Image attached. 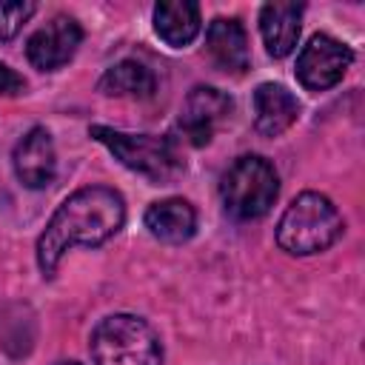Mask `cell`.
<instances>
[{
	"label": "cell",
	"mask_w": 365,
	"mask_h": 365,
	"mask_svg": "<svg viewBox=\"0 0 365 365\" xmlns=\"http://www.w3.org/2000/svg\"><path fill=\"white\" fill-rule=\"evenodd\" d=\"M125 222V200L120 191L108 185H86L68 194L60 208L51 214L46 231L37 240V265L46 277H51L74 245H103L111 240Z\"/></svg>",
	"instance_id": "6da1fadb"
},
{
	"label": "cell",
	"mask_w": 365,
	"mask_h": 365,
	"mask_svg": "<svg viewBox=\"0 0 365 365\" xmlns=\"http://www.w3.org/2000/svg\"><path fill=\"white\" fill-rule=\"evenodd\" d=\"M345 231V220L336 205L317 191H305L291 200L277 222V242L294 257H311L328 251Z\"/></svg>",
	"instance_id": "7a4b0ae2"
},
{
	"label": "cell",
	"mask_w": 365,
	"mask_h": 365,
	"mask_svg": "<svg viewBox=\"0 0 365 365\" xmlns=\"http://www.w3.org/2000/svg\"><path fill=\"white\" fill-rule=\"evenodd\" d=\"M88 351L94 365H163V342L137 314L103 317L88 336Z\"/></svg>",
	"instance_id": "3957f363"
},
{
	"label": "cell",
	"mask_w": 365,
	"mask_h": 365,
	"mask_svg": "<svg viewBox=\"0 0 365 365\" xmlns=\"http://www.w3.org/2000/svg\"><path fill=\"white\" fill-rule=\"evenodd\" d=\"M88 134L97 143H103L125 168L143 174L154 185H168L185 171V163L180 160V154L168 137L128 134V131H117L108 125H91Z\"/></svg>",
	"instance_id": "277c9868"
},
{
	"label": "cell",
	"mask_w": 365,
	"mask_h": 365,
	"mask_svg": "<svg viewBox=\"0 0 365 365\" xmlns=\"http://www.w3.org/2000/svg\"><path fill=\"white\" fill-rule=\"evenodd\" d=\"M277 194H279L277 168L259 154L237 157L220 180L222 205L234 220H259V217H265L271 211Z\"/></svg>",
	"instance_id": "5b68a950"
},
{
	"label": "cell",
	"mask_w": 365,
	"mask_h": 365,
	"mask_svg": "<svg viewBox=\"0 0 365 365\" xmlns=\"http://www.w3.org/2000/svg\"><path fill=\"white\" fill-rule=\"evenodd\" d=\"M354 63L351 46L331 34H314L297 57V80L308 91H325L336 86Z\"/></svg>",
	"instance_id": "8992f818"
},
{
	"label": "cell",
	"mask_w": 365,
	"mask_h": 365,
	"mask_svg": "<svg viewBox=\"0 0 365 365\" xmlns=\"http://www.w3.org/2000/svg\"><path fill=\"white\" fill-rule=\"evenodd\" d=\"M231 108H234V103L225 91H220L214 86H197L185 97L177 128L188 145H197V148L208 145L214 128L231 114Z\"/></svg>",
	"instance_id": "52a82bcc"
},
{
	"label": "cell",
	"mask_w": 365,
	"mask_h": 365,
	"mask_svg": "<svg viewBox=\"0 0 365 365\" xmlns=\"http://www.w3.org/2000/svg\"><path fill=\"white\" fill-rule=\"evenodd\" d=\"M83 43V29L74 17H54L51 23H46L43 29H37L29 43H26V57L34 68L40 71H57L60 66H66L77 46Z\"/></svg>",
	"instance_id": "ba28073f"
},
{
	"label": "cell",
	"mask_w": 365,
	"mask_h": 365,
	"mask_svg": "<svg viewBox=\"0 0 365 365\" xmlns=\"http://www.w3.org/2000/svg\"><path fill=\"white\" fill-rule=\"evenodd\" d=\"M14 174L26 188H46L54 180L57 171V157H54V143L51 134L40 125H34L17 145L11 157Z\"/></svg>",
	"instance_id": "9c48e42d"
},
{
	"label": "cell",
	"mask_w": 365,
	"mask_h": 365,
	"mask_svg": "<svg viewBox=\"0 0 365 365\" xmlns=\"http://www.w3.org/2000/svg\"><path fill=\"white\" fill-rule=\"evenodd\" d=\"M299 117L297 97L282 83H262L254 91V128L262 137H279Z\"/></svg>",
	"instance_id": "30bf717a"
},
{
	"label": "cell",
	"mask_w": 365,
	"mask_h": 365,
	"mask_svg": "<svg viewBox=\"0 0 365 365\" xmlns=\"http://www.w3.org/2000/svg\"><path fill=\"white\" fill-rule=\"evenodd\" d=\"M302 11V3H265L259 9V31L271 57H288L297 48Z\"/></svg>",
	"instance_id": "8fae6325"
},
{
	"label": "cell",
	"mask_w": 365,
	"mask_h": 365,
	"mask_svg": "<svg viewBox=\"0 0 365 365\" xmlns=\"http://www.w3.org/2000/svg\"><path fill=\"white\" fill-rule=\"evenodd\" d=\"M145 228L151 237H157L160 242H185L194 237L197 231V211L188 200L182 197H168V200H160V202H151L145 208V217H143Z\"/></svg>",
	"instance_id": "7c38bea8"
},
{
	"label": "cell",
	"mask_w": 365,
	"mask_h": 365,
	"mask_svg": "<svg viewBox=\"0 0 365 365\" xmlns=\"http://www.w3.org/2000/svg\"><path fill=\"white\" fill-rule=\"evenodd\" d=\"M208 51L214 63L231 74H242L251 63V48H248V34L237 17H217L208 26L205 34Z\"/></svg>",
	"instance_id": "4fadbf2b"
},
{
	"label": "cell",
	"mask_w": 365,
	"mask_h": 365,
	"mask_svg": "<svg viewBox=\"0 0 365 365\" xmlns=\"http://www.w3.org/2000/svg\"><path fill=\"white\" fill-rule=\"evenodd\" d=\"M200 6L188 0H163L154 6V31L157 37L171 46L182 48L200 34Z\"/></svg>",
	"instance_id": "5bb4252c"
},
{
	"label": "cell",
	"mask_w": 365,
	"mask_h": 365,
	"mask_svg": "<svg viewBox=\"0 0 365 365\" xmlns=\"http://www.w3.org/2000/svg\"><path fill=\"white\" fill-rule=\"evenodd\" d=\"M154 86H157V80H154L151 68H145L137 60H123V63L106 68V74L97 83V88L108 97H151Z\"/></svg>",
	"instance_id": "9a60e30c"
},
{
	"label": "cell",
	"mask_w": 365,
	"mask_h": 365,
	"mask_svg": "<svg viewBox=\"0 0 365 365\" xmlns=\"http://www.w3.org/2000/svg\"><path fill=\"white\" fill-rule=\"evenodd\" d=\"M37 11L34 3L29 0H14V3H0V40L9 43L17 37V31L23 29V23Z\"/></svg>",
	"instance_id": "2e32d148"
},
{
	"label": "cell",
	"mask_w": 365,
	"mask_h": 365,
	"mask_svg": "<svg viewBox=\"0 0 365 365\" xmlns=\"http://www.w3.org/2000/svg\"><path fill=\"white\" fill-rule=\"evenodd\" d=\"M26 88V80L14 71V68H9L6 63H0V94L3 97H14V94H20Z\"/></svg>",
	"instance_id": "e0dca14e"
},
{
	"label": "cell",
	"mask_w": 365,
	"mask_h": 365,
	"mask_svg": "<svg viewBox=\"0 0 365 365\" xmlns=\"http://www.w3.org/2000/svg\"><path fill=\"white\" fill-rule=\"evenodd\" d=\"M57 365H80V362H57Z\"/></svg>",
	"instance_id": "ac0fdd59"
}]
</instances>
